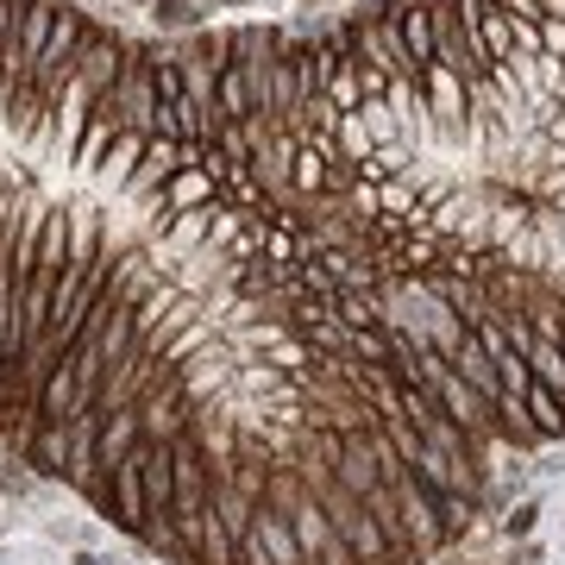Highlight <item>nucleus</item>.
<instances>
[{
  "label": "nucleus",
  "instance_id": "f257e3e1",
  "mask_svg": "<svg viewBox=\"0 0 565 565\" xmlns=\"http://www.w3.org/2000/svg\"><path fill=\"white\" fill-rule=\"evenodd\" d=\"M102 114L107 120H120L126 132L158 139V44H132L120 82L102 95Z\"/></svg>",
  "mask_w": 565,
  "mask_h": 565
},
{
  "label": "nucleus",
  "instance_id": "f03ea898",
  "mask_svg": "<svg viewBox=\"0 0 565 565\" xmlns=\"http://www.w3.org/2000/svg\"><path fill=\"white\" fill-rule=\"evenodd\" d=\"M308 490H315V503L327 509L333 534L352 546V559H359V565H390V541H384V527H377V515L364 509V497L340 490L333 478H308Z\"/></svg>",
  "mask_w": 565,
  "mask_h": 565
},
{
  "label": "nucleus",
  "instance_id": "7ed1b4c3",
  "mask_svg": "<svg viewBox=\"0 0 565 565\" xmlns=\"http://www.w3.org/2000/svg\"><path fill=\"white\" fill-rule=\"evenodd\" d=\"M126 57H132V39H120L114 25L95 20V32H88V44H82V57H76V82L82 88H95V95H107V88L120 82Z\"/></svg>",
  "mask_w": 565,
  "mask_h": 565
},
{
  "label": "nucleus",
  "instance_id": "20e7f679",
  "mask_svg": "<svg viewBox=\"0 0 565 565\" xmlns=\"http://www.w3.org/2000/svg\"><path fill=\"white\" fill-rule=\"evenodd\" d=\"M145 132H120V139H114V151H107L102 163H95V177L82 182L76 195H95V202L102 207H114L126 195V182H132V170H139V158H145Z\"/></svg>",
  "mask_w": 565,
  "mask_h": 565
},
{
  "label": "nucleus",
  "instance_id": "39448f33",
  "mask_svg": "<svg viewBox=\"0 0 565 565\" xmlns=\"http://www.w3.org/2000/svg\"><path fill=\"white\" fill-rule=\"evenodd\" d=\"M333 484L352 490V497H371V490H384V465H377V434H371V427H359V434H340Z\"/></svg>",
  "mask_w": 565,
  "mask_h": 565
},
{
  "label": "nucleus",
  "instance_id": "423d86ee",
  "mask_svg": "<svg viewBox=\"0 0 565 565\" xmlns=\"http://www.w3.org/2000/svg\"><path fill=\"white\" fill-rule=\"evenodd\" d=\"M422 95L427 107H434V126L440 132H471V82L459 76V70H446V63H427V76H422Z\"/></svg>",
  "mask_w": 565,
  "mask_h": 565
},
{
  "label": "nucleus",
  "instance_id": "0eeeda50",
  "mask_svg": "<svg viewBox=\"0 0 565 565\" xmlns=\"http://www.w3.org/2000/svg\"><path fill=\"white\" fill-rule=\"evenodd\" d=\"M114 527H126V534L151 527V515H145V446L126 465H114Z\"/></svg>",
  "mask_w": 565,
  "mask_h": 565
},
{
  "label": "nucleus",
  "instance_id": "6e6552de",
  "mask_svg": "<svg viewBox=\"0 0 565 565\" xmlns=\"http://www.w3.org/2000/svg\"><path fill=\"white\" fill-rule=\"evenodd\" d=\"M446 364H452V371H459V377H465L471 390H478V396H490V403L503 396V377H497V359L484 352V340H478V327H471V333H465V340L452 345V352H446Z\"/></svg>",
  "mask_w": 565,
  "mask_h": 565
},
{
  "label": "nucleus",
  "instance_id": "1a4fd4ad",
  "mask_svg": "<svg viewBox=\"0 0 565 565\" xmlns=\"http://www.w3.org/2000/svg\"><path fill=\"white\" fill-rule=\"evenodd\" d=\"M282 44H289V32H282V25H264V20L233 25V63H245V70H252V63H270Z\"/></svg>",
  "mask_w": 565,
  "mask_h": 565
},
{
  "label": "nucleus",
  "instance_id": "9d476101",
  "mask_svg": "<svg viewBox=\"0 0 565 565\" xmlns=\"http://www.w3.org/2000/svg\"><path fill=\"white\" fill-rule=\"evenodd\" d=\"M57 7H63V0H25V20H20V57H25V76H32V63H39V57H44V44H51Z\"/></svg>",
  "mask_w": 565,
  "mask_h": 565
},
{
  "label": "nucleus",
  "instance_id": "9b49d317",
  "mask_svg": "<svg viewBox=\"0 0 565 565\" xmlns=\"http://www.w3.org/2000/svg\"><path fill=\"white\" fill-rule=\"evenodd\" d=\"M25 459H32L39 478H63L70 471V427H39L32 446H25Z\"/></svg>",
  "mask_w": 565,
  "mask_h": 565
},
{
  "label": "nucleus",
  "instance_id": "f8f14e48",
  "mask_svg": "<svg viewBox=\"0 0 565 565\" xmlns=\"http://www.w3.org/2000/svg\"><path fill=\"white\" fill-rule=\"evenodd\" d=\"M182 57L207 63V70H226V63H233V25H221V32H214V25L189 32V39H182Z\"/></svg>",
  "mask_w": 565,
  "mask_h": 565
},
{
  "label": "nucleus",
  "instance_id": "ddd939ff",
  "mask_svg": "<svg viewBox=\"0 0 565 565\" xmlns=\"http://www.w3.org/2000/svg\"><path fill=\"white\" fill-rule=\"evenodd\" d=\"M202 0H151V25L158 32H177V39H189V32H202Z\"/></svg>",
  "mask_w": 565,
  "mask_h": 565
},
{
  "label": "nucleus",
  "instance_id": "4468645a",
  "mask_svg": "<svg viewBox=\"0 0 565 565\" xmlns=\"http://www.w3.org/2000/svg\"><path fill=\"white\" fill-rule=\"evenodd\" d=\"M527 422H534V434L541 440H565V403L553 396V390H527Z\"/></svg>",
  "mask_w": 565,
  "mask_h": 565
},
{
  "label": "nucleus",
  "instance_id": "2eb2a0df",
  "mask_svg": "<svg viewBox=\"0 0 565 565\" xmlns=\"http://www.w3.org/2000/svg\"><path fill=\"white\" fill-rule=\"evenodd\" d=\"M359 120L371 126L377 151H396V145H403V120H396V107H390V102H364V107H359ZM403 151H408V145H403Z\"/></svg>",
  "mask_w": 565,
  "mask_h": 565
},
{
  "label": "nucleus",
  "instance_id": "dca6fc26",
  "mask_svg": "<svg viewBox=\"0 0 565 565\" xmlns=\"http://www.w3.org/2000/svg\"><path fill=\"white\" fill-rule=\"evenodd\" d=\"M0 565H63L51 541H0Z\"/></svg>",
  "mask_w": 565,
  "mask_h": 565
},
{
  "label": "nucleus",
  "instance_id": "f3484780",
  "mask_svg": "<svg viewBox=\"0 0 565 565\" xmlns=\"http://www.w3.org/2000/svg\"><path fill=\"white\" fill-rule=\"evenodd\" d=\"M534 522H541V497H522V503L503 515V541H527V534H534Z\"/></svg>",
  "mask_w": 565,
  "mask_h": 565
},
{
  "label": "nucleus",
  "instance_id": "a211bd4d",
  "mask_svg": "<svg viewBox=\"0 0 565 565\" xmlns=\"http://www.w3.org/2000/svg\"><path fill=\"white\" fill-rule=\"evenodd\" d=\"M490 7H503L509 20H527V25H541V20H546L541 0H490Z\"/></svg>",
  "mask_w": 565,
  "mask_h": 565
},
{
  "label": "nucleus",
  "instance_id": "6ab92c4d",
  "mask_svg": "<svg viewBox=\"0 0 565 565\" xmlns=\"http://www.w3.org/2000/svg\"><path fill=\"white\" fill-rule=\"evenodd\" d=\"M70 565H126V559H114L102 546H82V553H70Z\"/></svg>",
  "mask_w": 565,
  "mask_h": 565
},
{
  "label": "nucleus",
  "instance_id": "aec40b11",
  "mask_svg": "<svg viewBox=\"0 0 565 565\" xmlns=\"http://www.w3.org/2000/svg\"><path fill=\"white\" fill-rule=\"evenodd\" d=\"M559 352H565V321H559Z\"/></svg>",
  "mask_w": 565,
  "mask_h": 565
}]
</instances>
